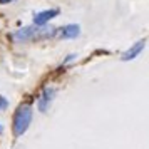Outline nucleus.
<instances>
[{"label":"nucleus","instance_id":"1","mask_svg":"<svg viewBox=\"0 0 149 149\" xmlns=\"http://www.w3.org/2000/svg\"><path fill=\"white\" fill-rule=\"evenodd\" d=\"M32 114H34V111H32V106L30 104H22V106H19V109H17V112L14 116V126H12L15 137H20L22 134L27 132L29 126L32 122Z\"/></svg>","mask_w":149,"mask_h":149},{"label":"nucleus","instance_id":"2","mask_svg":"<svg viewBox=\"0 0 149 149\" xmlns=\"http://www.w3.org/2000/svg\"><path fill=\"white\" fill-rule=\"evenodd\" d=\"M54 97H55V89L54 87L44 89L42 94L39 95V99H37V107H39V111H40V112H47L49 106L54 101Z\"/></svg>","mask_w":149,"mask_h":149},{"label":"nucleus","instance_id":"3","mask_svg":"<svg viewBox=\"0 0 149 149\" xmlns=\"http://www.w3.org/2000/svg\"><path fill=\"white\" fill-rule=\"evenodd\" d=\"M146 47V39H142V40H139V42H136L132 47L129 49V50H126L124 54H122V61L126 62V61H132V59H136L137 55L142 52V49Z\"/></svg>","mask_w":149,"mask_h":149},{"label":"nucleus","instance_id":"4","mask_svg":"<svg viewBox=\"0 0 149 149\" xmlns=\"http://www.w3.org/2000/svg\"><path fill=\"white\" fill-rule=\"evenodd\" d=\"M57 15H59V10H57V8L39 12V14L34 17V24H35V25H44V24H47L50 19H54V17H57Z\"/></svg>","mask_w":149,"mask_h":149},{"label":"nucleus","instance_id":"5","mask_svg":"<svg viewBox=\"0 0 149 149\" xmlns=\"http://www.w3.org/2000/svg\"><path fill=\"white\" fill-rule=\"evenodd\" d=\"M81 35V27L79 25H65L64 29H61V37L62 39H75Z\"/></svg>","mask_w":149,"mask_h":149},{"label":"nucleus","instance_id":"6","mask_svg":"<svg viewBox=\"0 0 149 149\" xmlns=\"http://www.w3.org/2000/svg\"><path fill=\"white\" fill-rule=\"evenodd\" d=\"M35 32H37V29L34 27H25V29H22V30H19L17 34L14 35L17 40H27V39H30V37H34Z\"/></svg>","mask_w":149,"mask_h":149},{"label":"nucleus","instance_id":"7","mask_svg":"<svg viewBox=\"0 0 149 149\" xmlns=\"http://www.w3.org/2000/svg\"><path fill=\"white\" fill-rule=\"evenodd\" d=\"M5 106H7V101H5L3 97H0V109H3Z\"/></svg>","mask_w":149,"mask_h":149},{"label":"nucleus","instance_id":"8","mask_svg":"<svg viewBox=\"0 0 149 149\" xmlns=\"http://www.w3.org/2000/svg\"><path fill=\"white\" fill-rule=\"evenodd\" d=\"M8 2H12V0H0V3H8Z\"/></svg>","mask_w":149,"mask_h":149}]
</instances>
